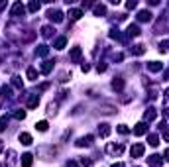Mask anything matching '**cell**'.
Wrapping results in <instances>:
<instances>
[{"mask_svg":"<svg viewBox=\"0 0 169 167\" xmlns=\"http://www.w3.org/2000/svg\"><path fill=\"white\" fill-rule=\"evenodd\" d=\"M143 147L142 144H136V146H132V150H130V153H132V157H142L143 155Z\"/></svg>","mask_w":169,"mask_h":167,"instance_id":"obj_1","label":"cell"},{"mask_svg":"<svg viewBox=\"0 0 169 167\" xmlns=\"http://www.w3.org/2000/svg\"><path fill=\"white\" fill-rule=\"evenodd\" d=\"M49 20L51 22H63V14H61L59 10H49Z\"/></svg>","mask_w":169,"mask_h":167,"instance_id":"obj_2","label":"cell"},{"mask_svg":"<svg viewBox=\"0 0 169 167\" xmlns=\"http://www.w3.org/2000/svg\"><path fill=\"white\" fill-rule=\"evenodd\" d=\"M148 163L152 165V167H159L161 163H163V157H161V155H149L148 157Z\"/></svg>","mask_w":169,"mask_h":167,"instance_id":"obj_3","label":"cell"},{"mask_svg":"<svg viewBox=\"0 0 169 167\" xmlns=\"http://www.w3.org/2000/svg\"><path fill=\"white\" fill-rule=\"evenodd\" d=\"M24 16V14H26V8H24V4L22 2H16L14 4V8H12V16Z\"/></svg>","mask_w":169,"mask_h":167,"instance_id":"obj_4","label":"cell"},{"mask_svg":"<svg viewBox=\"0 0 169 167\" xmlns=\"http://www.w3.org/2000/svg\"><path fill=\"white\" fill-rule=\"evenodd\" d=\"M148 132V124L146 122H140V124H136V128H134V134L136 136H143Z\"/></svg>","mask_w":169,"mask_h":167,"instance_id":"obj_5","label":"cell"},{"mask_svg":"<svg viewBox=\"0 0 169 167\" xmlns=\"http://www.w3.org/2000/svg\"><path fill=\"white\" fill-rule=\"evenodd\" d=\"M32 163H34L32 153H24L22 155V167H32Z\"/></svg>","mask_w":169,"mask_h":167,"instance_id":"obj_6","label":"cell"},{"mask_svg":"<svg viewBox=\"0 0 169 167\" xmlns=\"http://www.w3.org/2000/svg\"><path fill=\"white\" fill-rule=\"evenodd\" d=\"M92 140H95L92 136H85V138H81V140L77 141V146H79V147H87V146L92 144Z\"/></svg>","mask_w":169,"mask_h":167,"instance_id":"obj_7","label":"cell"},{"mask_svg":"<svg viewBox=\"0 0 169 167\" xmlns=\"http://www.w3.org/2000/svg\"><path fill=\"white\" fill-rule=\"evenodd\" d=\"M138 20H140V22H149V20H152V12H149V10H142L140 14H138Z\"/></svg>","mask_w":169,"mask_h":167,"instance_id":"obj_8","label":"cell"},{"mask_svg":"<svg viewBox=\"0 0 169 167\" xmlns=\"http://www.w3.org/2000/svg\"><path fill=\"white\" fill-rule=\"evenodd\" d=\"M148 69L152 71V73H157V71H161V69H163V65H161V63H157V61H149V63H148Z\"/></svg>","mask_w":169,"mask_h":167,"instance_id":"obj_9","label":"cell"},{"mask_svg":"<svg viewBox=\"0 0 169 167\" xmlns=\"http://www.w3.org/2000/svg\"><path fill=\"white\" fill-rule=\"evenodd\" d=\"M126 32H128V35H132V38H138V35H140V28H138L136 24H130Z\"/></svg>","mask_w":169,"mask_h":167,"instance_id":"obj_10","label":"cell"},{"mask_svg":"<svg viewBox=\"0 0 169 167\" xmlns=\"http://www.w3.org/2000/svg\"><path fill=\"white\" fill-rule=\"evenodd\" d=\"M81 53H83V51H81V47H73V49H71V61L77 63V61L81 59Z\"/></svg>","mask_w":169,"mask_h":167,"instance_id":"obj_11","label":"cell"},{"mask_svg":"<svg viewBox=\"0 0 169 167\" xmlns=\"http://www.w3.org/2000/svg\"><path fill=\"white\" fill-rule=\"evenodd\" d=\"M37 104H40V96L32 95V96H30V100H28V108H35Z\"/></svg>","mask_w":169,"mask_h":167,"instance_id":"obj_12","label":"cell"},{"mask_svg":"<svg viewBox=\"0 0 169 167\" xmlns=\"http://www.w3.org/2000/svg\"><path fill=\"white\" fill-rule=\"evenodd\" d=\"M98 134H101L102 138H106V136L110 134V126L108 124H101V126H98Z\"/></svg>","mask_w":169,"mask_h":167,"instance_id":"obj_13","label":"cell"},{"mask_svg":"<svg viewBox=\"0 0 169 167\" xmlns=\"http://www.w3.org/2000/svg\"><path fill=\"white\" fill-rule=\"evenodd\" d=\"M148 144L152 146V147H157V144H159V138H157L155 134H149V136H148Z\"/></svg>","mask_w":169,"mask_h":167,"instance_id":"obj_14","label":"cell"},{"mask_svg":"<svg viewBox=\"0 0 169 167\" xmlns=\"http://www.w3.org/2000/svg\"><path fill=\"white\" fill-rule=\"evenodd\" d=\"M122 150H124L122 146H112V144L106 147V151H108V153H116V155H118V153H122Z\"/></svg>","mask_w":169,"mask_h":167,"instance_id":"obj_15","label":"cell"},{"mask_svg":"<svg viewBox=\"0 0 169 167\" xmlns=\"http://www.w3.org/2000/svg\"><path fill=\"white\" fill-rule=\"evenodd\" d=\"M132 53H134V55H143V53H146V47H143L142 43H138V45L132 47Z\"/></svg>","mask_w":169,"mask_h":167,"instance_id":"obj_16","label":"cell"},{"mask_svg":"<svg viewBox=\"0 0 169 167\" xmlns=\"http://www.w3.org/2000/svg\"><path fill=\"white\" fill-rule=\"evenodd\" d=\"M20 141H22L24 146H30V144H32V136L24 132V134H20Z\"/></svg>","mask_w":169,"mask_h":167,"instance_id":"obj_17","label":"cell"},{"mask_svg":"<svg viewBox=\"0 0 169 167\" xmlns=\"http://www.w3.org/2000/svg\"><path fill=\"white\" fill-rule=\"evenodd\" d=\"M51 69H53V61H45V63L41 65V73H51Z\"/></svg>","mask_w":169,"mask_h":167,"instance_id":"obj_18","label":"cell"},{"mask_svg":"<svg viewBox=\"0 0 169 167\" xmlns=\"http://www.w3.org/2000/svg\"><path fill=\"white\" fill-rule=\"evenodd\" d=\"M112 89H114V90H122L124 89V81H122V79H114V81H112Z\"/></svg>","mask_w":169,"mask_h":167,"instance_id":"obj_19","label":"cell"},{"mask_svg":"<svg viewBox=\"0 0 169 167\" xmlns=\"http://www.w3.org/2000/svg\"><path fill=\"white\" fill-rule=\"evenodd\" d=\"M65 45H67V38H63V35H61V38L55 39V47H57V49H63Z\"/></svg>","mask_w":169,"mask_h":167,"instance_id":"obj_20","label":"cell"},{"mask_svg":"<svg viewBox=\"0 0 169 167\" xmlns=\"http://www.w3.org/2000/svg\"><path fill=\"white\" fill-rule=\"evenodd\" d=\"M95 14H96V16H104V14H106V6H104V4H96V6H95Z\"/></svg>","mask_w":169,"mask_h":167,"instance_id":"obj_21","label":"cell"},{"mask_svg":"<svg viewBox=\"0 0 169 167\" xmlns=\"http://www.w3.org/2000/svg\"><path fill=\"white\" fill-rule=\"evenodd\" d=\"M69 16H71L73 20H79V18L83 16V12H81L79 8H73V10H69Z\"/></svg>","mask_w":169,"mask_h":167,"instance_id":"obj_22","label":"cell"},{"mask_svg":"<svg viewBox=\"0 0 169 167\" xmlns=\"http://www.w3.org/2000/svg\"><path fill=\"white\" fill-rule=\"evenodd\" d=\"M26 75H28V79H30V81H35V79H37V71L34 69V67H30V69L26 71Z\"/></svg>","mask_w":169,"mask_h":167,"instance_id":"obj_23","label":"cell"},{"mask_svg":"<svg viewBox=\"0 0 169 167\" xmlns=\"http://www.w3.org/2000/svg\"><path fill=\"white\" fill-rule=\"evenodd\" d=\"M155 114H157V112H155L153 108H148V110H146V114H143V118H146V120H153V118H155Z\"/></svg>","mask_w":169,"mask_h":167,"instance_id":"obj_24","label":"cell"},{"mask_svg":"<svg viewBox=\"0 0 169 167\" xmlns=\"http://www.w3.org/2000/svg\"><path fill=\"white\" fill-rule=\"evenodd\" d=\"M47 51H49V49H47V45H40V47H37V55H40V57H45V55H47Z\"/></svg>","mask_w":169,"mask_h":167,"instance_id":"obj_25","label":"cell"},{"mask_svg":"<svg viewBox=\"0 0 169 167\" xmlns=\"http://www.w3.org/2000/svg\"><path fill=\"white\" fill-rule=\"evenodd\" d=\"M159 51H161V53H167V51H169V39H165V41L159 43Z\"/></svg>","mask_w":169,"mask_h":167,"instance_id":"obj_26","label":"cell"},{"mask_svg":"<svg viewBox=\"0 0 169 167\" xmlns=\"http://www.w3.org/2000/svg\"><path fill=\"white\" fill-rule=\"evenodd\" d=\"M35 128H37V130H40V132H45V130H47V122H45V120H41V122H37V124H35Z\"/></svg>","mask_w":169,"mask_h":167,"instance_id":"obj_27","label":"cell"},{"mask_svg":"<svg viewBox=\"0 0 169 167\" xmlns=\"http://www.w3.org/2000/svg\"><path fill=\"white\" fill-rule=\"evenodd\" d=\"M0 92H2V96H4V98L12 96V89H10V86H2V90H0Z\"/></svg>","mask_w":169,"mask_h":167,"instance_id":"obj_28","label":"cell"},{"mask_svg":"<svg viewBox=\"0 0 169 167\" xmlns=\"http://www.w3.org/2000/svg\"><path fill=\"white\" fill-rule=\"evenodd\" d=\"M51 32H53V30H51V28H49V26H45V28H41V35H43V38H49V35H51Z\"/></svg>","mask_w":169,"mask_h":167,"instance_id":"obj_29","label":"cell"},{"mask_svg":"<svg viewBox=\"0 0 169 167\" xmlns=\"http://www.w3.org/2000/svg\"><path fill=\"white\" fill-rule=\"evenodd\" d=\"M12 85H14L16 89H22V79L20 77H12Z\"/></svg>","mask_w":169,"mask_h":167,"instance_id":"obj_30","label":"cell"},{"mask_svg":"<svg viewBox=\"0 0 169 167\" xmlns=\"http://www.w3.org/2000/svg\"><path fill=\"white\" fill-rule=\"evenodd\" d=\"M28 10H30V12H37V10H40V2H30Z\"/></svg>","mask_w":169,"mask_h":167,"instance_id":"obj_31","label":"cell"},{"mask_svg":"<svg viewBox=\"0 0 169 167\" xmlns=\"http://www.w3.org/2000/svg\"><path fill=\"white\" fill-rule=\"evenodd\" d=\"M116 130H118V132H120V134H128V132H130V128H128L126 124H120V126H118Z\"/></svg>","mask_w":169,"mask_h":167,"instance_id":"obj_32","label":"cell"},{"mask_svg":"<svg viewBox=\"0 0 169 167\" xmlns=\"http://www.w3.org/2000/svg\"><path fill=\"white\" fill-rule=\"evenodd\" d=\"M14 118L16 120H24V118H26V112H24V110H18V112L14 114Z\"/></svg>","mask_w":169,"mask_h":167,"instance_id":"obj_33","label":"cell"},{"mask_svg":"<svg viewBox=\"0 0 169 167\" xmlns=\"http://www.w3.org/2000/svg\"><path fill=\"white\" fill-rule=\"evenodd\" d=\"M6 124H8L6 116H4V118H0V132H4V130H6Z\"/></svg>","mask_w":169,"mask_h":167,"instance_id":"obj_34","label":"cell"},{"mask_svg":"<svg viewBox=\"0 0 169 167\" xmlns=\"http://www.w3.org/2000/svg\"><path fill=\"white\" fill-rule=\"evenodd\" d=\"M126 8H128V10L136 8V0H130V2H126Z\"/></svg>","mask_w":169,"mask_h":167,"instance_id":"obj_35","label":"cell"},{"mask_svg":"<svg viewBox=\"0 0 169 167\" xmlns=\"http://www.w3.org/2000/svg\"><path fill=\"white\" fill-rule=\"evenodd\" d=\"M6 6H8V2H6V0H0V12L6 10Z\"/></svg>","mask_w":169,"mask_h":167,"instance_id":"obj_36","label":"cell"},{"mask_svg":"<svg viewBox=\"0 0 169 167\" xmlns=\"http://www.w3.org/2000/svg\"><path fill=\"white\" fill-rule=\"evenodd\" d=\"M96 69H98V73H102V71H106V65H104V63H98Z\"/></svg>","mask_w":169,"mask_h":167,"instance_id":"obj_37","label":"cell"},{"mask_svg":"<svg viewBox=\"0 0 169 167\" xmlns=\"http://www.w3.org/2000/svg\"><path fill=\"white\" fill-rule=\"evenodd\" d=\"M67 167H79L77 161H67Z\"/></svg>","mask_w":169,"mask_h":167,"instance_id":"obj_38","label":"cell"},{"mask_svg":"<svg viewBox=\"0 0 169 167\" xmlns=\"http://www.w3.org/2000/svg\"><path fill=\"white\" fill-rule=\"evenodd\" d=\"M163 140L169 141V130H165V132H163Z\"/></svg>","mask_w":169,"mask_h":167,"instance_id":"obj_39","label":"cell"},{"mask_svg":"<svg viewBox=\"0 0 169 167\" xmlns=\"http://www.w3.org/2000/svg\"><path fill=\"white\" fill-rule=\"evenodd\" d=\"M112 167H124V163H112Z\"/></svg>","mask_w":169,"mask_h":167,"instance_id":"obj_40","label":"cell"},{"mask_svg":"<svg viewBox=\"0 0 169 167\" xmlns=\"http://www.w3.org/2000/svg\"><path fill=\"white\" fill-rule=\"evenodd\" d=\"M165 159H167V161H169V150L165 151Z\"/></svg>","mask_w":169,"mask_h":167,"instance_id":"obj_41","label":"cell"},{"mask_svg":"<svg viewBox=\"0 0 169 167\" xmlns=\"http://www.w3.org/2000/svg\"><path fill=\"white\" fill-rule=\"evenodd\" d=\"M165 96H167V98H169V89H165Z\"/></svg>","mask_w":169,"mask_h":167,"instance_id":"obj_42","label":"cell"},{"mask_svg":"<svg viewBox=\"0 0 169 167\" xmlns=\"http://www.w3.org/2000/svg\"><path fill=\"white\" fill-rule=\"evenodd\" d=\"M0 167H2V165H0Z\"/></svg>","mask_w":169,"mask_h":167,"instance_id":"obj_43","label":"cell"}]
</instances>
